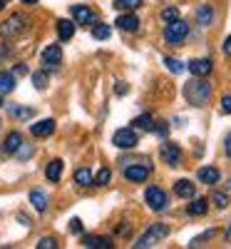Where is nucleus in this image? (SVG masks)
Listing matches in <instances>:
<instances>
[{"label": "nucleus", "mask_w": 231, "mask_h": 249, "mask_svg": "<svg viewBox=\"0 0 231 249\" xmlns=\"http://www.w3.org/2000/svg\"><path fill=\"white\" fill-rule=\"evenodd\" d=\"M209 97H212V85H209L204 77H194L184 85V100L189 102V105L204 107L209 102Z\"/></svg>", "instance_id": "f257e3e1"}, {"label": "nucleus", "mask_w": 231, "mask_h": 249, "mask_svg": "<svg viewBox=\"0 0 231 249\" xmlns=\"http://www.w3.org/2000/svg\"><path fill=\"white\" fill-rule=\"evenodd\" d=\"M186 35H189V25L184 23L182 18L172 20V23H166V28H164V40L169 45H182L184 40H186Z\"/></svg>", "instance_id": "f03ea898"}, {"label": "nucleus", "mask_w": 231, "mask_h": 249, "mask_svg": "<svg viewBox=\"0 0 231 249\" xmlns=\"http://www.w3.org/2000/svg\"><path fill=\"white\" fill-rule=\"evenodd\" d=\"M166 234H169V227H166V224H152L149 227V230H147L139 239H137V249H147V247H154L157 242H162Z\"/></svg>", "instance_id": "7ed1b4c3"}, {"label": "nucleus", "mask_w": 231, "mask_h": 249, "mask_svg": "<svg viewBox=\"0 0 231 249\" xmlns=\"http://www.w3.org/2000/svg\"><path fill=\"white\" fill-rule=\"evenodd\" d=\"M144 199H147V204H149V210H154V212H164L166 207H169L166 192H164V190H159V187H147Z\"/></svg>", "instance_id": "20e7f679"}, {"label": "nucleus", "mask_w": 231, "mask_h": 249, "mask_svg": "<svg viewBox=\"0 0 231 249\" xmlns=\"http://www.w3.org/2000/svg\"><path fill=\"white\" fill-rule=\"evenodd\" d=\"M28 30V18L25 15H13L8 18L3 28H0V33H3V37H15V35H23Z\"/></svg>", "instance_id": "39448f33"}, {"label": "nucleus", "mask_w": 231, "mask_h": 249, "mask_svg": "<svg viewBox=\"0 0 231 249\" xmlns=\"http://www.w3.org/2000/svg\"><path fill=\"white\" fill-rule=\"evenodd\" d=\"M137 142H139V137L132 127H122L112 135V144L119 150H132V147H137Z\"/></svg>", "instance_id": "423d86ee"}, {"label": "nucleus", "mask_w": 231, "mask_h": 249, "mask_svg": "<svg viewBox=\"0 0 231 249\" xmlns=\"http://www.w3.org/2000/svg\"><path fill=\"white\" fill-rule=\"evenodd\" d=\"M60 60H62V50H60V45H48L45 50H43V55H40V62H43V70H55L57 65H60Z\"/></svg>", "instance_id": "0eeeda50"}, {"label": "nucleus", "mask_w": 231, "mask_h": 249, "mask_svg": "<svg viewBox=\"0 0 231 249\" xmlns=\"http://www.w3.org/2000/svg\"><path fill=\"white\" fill-rule=\"evenodd\" d=\"M164 164H169V167H179V162H182V150H179V144L174 142H164L162 144V150H159Z\"/></svg>", "instance_id": "6e6552de"}, {"label": "nucleus", "mask_w": 231, "mask_h": 249, "mask_svg": "<svg viewBox=\"0 0 231 249\" xmlns=\"http://www.w3.org/2000/svg\"><path fill=\"white\" fill-rule=\"evenodd\" d=\"M149 172H152V167L149 164H127L124 167V177H127L130 182H147V177H149Z\"/></svg>", "instance_id": "1a4fd4ad"}, {"label": "nucleus", "mask_w": 231, "mask_h": 249, "mask_svg": "<svg viewBox=\"0 0 231 249\" xmlns=\"http://www.w3.org/2000/svg\"><path fill=\"white\" fill-rule=\"evenodd\" d=\"M72 18H75V23L77 25H92L95 20H97V15L87 8V5H72Z\"/></svg>", "instance_id": "9d476101"}, {"label": "nucleus", "mask_w": 231, "mask_h": 249, "mask_svg": "<svg viewBox=\"0 0 231 249\" xmlns=\"http://www.w3.org/2000/svg\"><path fill=\"white\" fill-rule=\"evenodd\" d=\"M189 72H192L194 77H206V75H212V60H206V57H197V60H192L189 62Z\"/></svg>", "instance_id": "9b49d317"}, {"label": "nucleus", "mask_w": 231, "mask_h": 249, "mask_svg": "<svg viewBox=\"0 0 231 249\" xmlns=\"http://www.w3.org/2000/svg\"><path fill=\"white\" fill-rule=\"evenodd\" d=\"M33 137H50L55 132V120H40L35 124H30Z\"/></svg>", "instance_id": "f8f14e48"}, {"label": "nucleus", "mask_w": 231, "mask_h": 249, "mask_svg": "<svg viewBox=\"0 0 231 249\" xmlns=\"http://www.w3.org/2000/svg\"><path fill=\"white\" fill-rule=\"evenodd\" d=\"M115 25H117L119 30H124V33H134V30H139V18H137V15H132V13L119 15Z\"/></svg>", "instance_id": "ddd939ff"}, {"label": "nucleus", "mask_w": 231, "mask_h": 249, "mask_svg": "<svg viewBox=\"0 0 231 249\" xmlns=\"http://www.w3.org/2000/svg\"><path fill=\"white\" fill-rule=\"evenodd\" d=\"M174 192H177V197H182V199H194L197 187L189 182V179H177V182H174Z\"/></svg>", "instance_id": "4468645a"}, {"label": "nucleus", "mask_w": 231, "mask_h": 249, "mask_svg": "<svg viewBox=\"0 0 231 249\" xmlns=\"http://www.w3.org/2000/svg\"><path fill=\"white\" fill-rule=\"evenodd\" d=\"M197 177H199L201 184H216V182L221 179V172H219L216 167H201V170L197 172Z\"/></svg>", "instance_id": "2eb2a0df"}, {"label": "nucleus", "mask_w": 231, "mask_h": 249, "mask_svg": "<svg viewBox=\"0 0 231 249\" xmlns=\"http://www.w3.org/2000/svg\"><path fill=\"white\" fill-rule=\"evenodd\" d=\"M30 204L35 207L40 214H43V212L48 210V195H45L43 190H33V192H30Z\"/></svg>", "instance_id": "dca6fc26"}, {"label": "nucleus", "mask_w": 231, "mask_h": 249, "mask_svg": "<svg viewBox=\"0 0 231 249\" xmlns=\"http://www.w3.org/2000/svg\"><path fill=\"white\" fill-rule=\"evenodd\" d=\"M75 184L77 187H95V175L87 170V167H80L75 172Z\"/></svg>", "instance_id": "f3484780"}, {"label": "nucleus", "mask_w": 231, "mask_h": 249, "mask_svg": "<svg viewBox=\"0 0 231 249\" xmlns=\"http://www.w3.org/2000/svg\"><path fill=\"white\" fill-rule=\"evenodd\" d=\"M20 144H23V135H20V132H10V135L5 137L3 150H5L8 155H15V152L20 150Z\"/></svg>", "instance_id": "a211bd4d"}, {"label": "nucleus", "mask_w": 231, "mask_h": 249, "mask_svg": "<svg viewBox=\"0 0 231 249\" xmlns=\"http://www.w3.org/2000/svg\"><path fill=\"white\" fill-rule=\"evenodd\" d=\"M186 212L192 214V217H204V214L209 212V202H206L204 197H199V199H194L192 204L186 207Z\"/></svg>", "instance_id": "6ab92c4d"}, {"label": "nucleus", "mask_w": 231, "mask_h": 249, "mask_svg": "<svg viewBox=\"0 0 231 249\" xmlns=\"http://www.w3.org/2000/svg\"><path fill=\"white\" fill-rule=\"evenodd\" d=\"M62 160H52L50 164H48V170H45V177L50 179V182H60V177H62Z\"/></svg>", "instance_id": "aec40b11"}, {"label": "nucleus", "mask_w": 231, "mask_h": 249, "mask_svg": "<svg viewBox=\"0 0 231 249\" xmlns=\"http://www.w3.org/2000/svg\"><path fill=\"white\" fill-rule=\"evenodd\" d=\"M15 90V75L13 72H0V95H10Z\"/></svg>", "instance_id": "412c9836"}, {"label": "nucleus", "mask_w": 231, "mask_h": 249, "mask_svg": "<svg viewBox=\"0 0 231 249\" xmlns=\"http://www.w3.org/2000/svg\"><path fill=\"white\" fill-rule=\"evenodd\" d=\"M57 35H60V40H70L75 35V23L72 20H57Z\"/></svg>", "instance_id": "4be33fe9"}, {"label": "nucleus", "mask_w": 231, "mask_h": 249, "mask_svg": "<svg viewBox=\"0 0 231 249\" xmlns=\"http://www.w3.org/2000/svg\"><path fill=\"white\" fill-rule=\"evenodd\" d=\"M212 20H214V10L209 8V5H201V8H197V23L199 25H212Z\"/></svg>", "instance_id": "5701e85b"}, {"label": "nucleus", "mask_w": 231, "mask_h": 249, "mask_svg": "<svg viewBox=\"0 0 231 249\" xmlns=\"http://www.w3.org/2000/svg\"><path fill=\"white\" fill-rule=\"evenodd\" d=\"M82 244H85V247H97V249H107V247H112V242L110 239H104V237H85V239H82Z\"/></svg>", "instance_id": "b1692460"}, {"label": "nucleus", "mask_w": 231, "mask_h": 249, "mask_svg": "<svg viewBox=\"0 0 231 249\" xmlns=\"http://www.w3.org/2000/svg\"><path fill=\"white\" fill-rule=\"evenodd\" d=\"M134 124L139 130H144V132H154V120H152V115H139L137 120H134Z\"/></svg>", "instance_id": "393cba45"}, {"label": "nucleus", "mask_w": 231, "mask_h": 249, "mask_svg": "<svg viewBox=\"0 0 231 249\" xmlns=\"http://www.w3.org/2000/svg\"><path fill=\"white\" fill-rule=\"evenodd\" d=\"M10 115H13L15 120H30V117L35 115V110H33V107H10Z\"/></svg>", "instance_id": "a878e982"}, {"label": "nucleus", "mask_w": 231, "mask_h": 249, "mask_svg": "<svg viewBox=\"0 0 231 249\" xmlns=\"http://www.w3.org/2000/svg\"><path fill=\"white\" fill-rule=\"evenodd\" d=\"M33 85H35L37 90H45V88H48V70L35 72V75H33Z\"/></svg>", "instance_id": "bb28decb"}, {"label": "nucleus", "mask_w": 231, "mask_h": 249, "mask_svg": "<svg viewBox=\"0 0 231 249\" xmlns=\"http://www.w3.org/2000/svg\"><path fill=\"white\" fill-rule=\"evenodd\" d=\"M110 179H112V172L107 170V167H102L97 175H95V184L97 187H104V184H110Z\"/></svg>", "instance_id": "cd10ccee"}, {"label": "nucleus", "mask_w": 231, "mask_h": 249, "mask_svg": "<svg viewBox=\"0 0 231 249\" xmlns=\"http://www.w3.org/2000/svg\"><path fill=\"white\" fill-rule=\"evenodd\" d=\"M164 65L169 68V72H174V75L184 72V62H179V60H174V57H164Z\"/></svg>", "instance_id": "c85d7f7f"}, {"label": "nucleus", "mask_w": 231, "mask_h": 249, "mask_svg": "<svg viewBox=\"0 0 231 249\" xmlns=\"http://www.w3.org/2000/svg\"><path fill=\"white\" fill-rule=\"evenodd\" d=\"M139 5H142V0H117V3H115L117 10H134Z\"/></svg>", "instance_id": "c756f323"}, {"label": "nucleus", "mask_w": 231, "mask_h": 249, "mask_svg": "<svg viewBox=\"0 0 231 249\" xmlns=\"http://www.w3.org/2000/svg\"><path fill=\"white\" fill-rule=\"evenodd\" d=\"M110 25H97L95 30H92V35H95V40H107L110 37Z\"/></svg>", "instance_id": "7c9ffc66"}, {"label": "nucleus", "mask_w": 231, "mask_h": 249, "mask_svg": "<svg viewBox=\"0 0 231 249\" xmlns=\"http://www.w3.org/2000/svg\"><path fill=\"white\" fill-rule=\"evenodd\" d=\"M177 18H179L177 8H164L162 10V20H164V23H172V20H177Z\"/></svg>", "instance_id": "2f4dec72"}, {"label": "nucleus", "mask_w": 231, "mask_h": 249, "mask_svg": "<svg viewBox=\"0 0 231 249\" xmlns=\"http://www.w3.org/2000/svg\"><path fill=\"white\" fill-rule=\"evenodd\" d=\"M214 204H216V207H221V210H224V207H229V195L216 192V195H214Z\"/></svg>", "instance_id": "473e14b6"}, {"label": "nucleus", "mask_w": 231, "mask_h": 249, "mask_svg": "<svg viewBox=\"0 0 231 249\" xmlns=\"http://www.w3.org/2000/svg\"><path fill=\"white\" fill-rule=\"evenodd\" d=\"M55 247H57V242L52 237H45V239L37 242V249H55Z\"/></svg>", "instance_id": "72a5a7b5"}, {"label": "nucleus", "mask_w": 231, "mask_h": 249, "mask_svg": "<svg viewBox=\"0 0 231 249\" xmlns=\"http://www.w3.org/2000/svg\"><path fill=\"white\" fill-rule=\"evenodd\" d=\"M82 230H85V227H82L80 219H72V222H70V232H72V234H82Z\"/></svg>", "instance_id": "f704fd0d"}, {"label": "nucleus", "mask_w": 231, "mask_h": 249, "mask_svg": "<svg viewBox=\"0 0 231 249\" xmlns=\"http://www.w3.org/2000/svg\"><path fill=\"white\" fill-rule=\"evenodd\" d=\"M221 112H224V115H231V95H226V97L221 100Z\"/></svg>", "instance_id": "c9c22d12"}, {"label": "nucleus", "mask_w": 231, "mask_h": 249, "mask_svg": "<svg viewBox=\"0 0 231 249\" xmlns=\"http://www.w3.org/2000/svg\"><path fill=\"white\" fill-rule=\"evenodd\" d=\"M30 152H33V150H30V147H25V144H20V150H17V152H15V155H17V157H20V160H28V157H30Z\"/></svg>", "instance_id": "e433bc0d"}, {"label": "nucleus", "mask_w": 231, "mask_h": 249, "mask_svg": "<svg viewBox=\"0 0 231 249\" xmlns=\"http://www.w3.org/2000/svg\"><path fill=\"white\" fill-rule=\"evenodd\" d=\"M224 55H226V57H231V35L224 40Z\"/></svg>", "instance_id": "4c0bfd02"}, {"label": "nucleus", "mask_w": 231, "mask_h": 249, "mask_svg": "<svg viewBox=\"0 0 231 249\" xmlns=\"http://www.w3.org/2000/svg\"><path fill=\"white\" fill-rule=\"evenodd\" d=\"M127 90H130V88L124 85V82H119V85L115 88V92H117V95H127Z\"/></svg>", "instance_id": "58836bf2"}, {"label": "nucleus", "mask_w": 231, "mask_h": 249, "mask_svg": "<svg viewBox=\"0 0 231 249\" xmlns=\"http://www.w3.org/2000/svg\"><path fill=\"white\" fill-rule=\"evenodd\" d=\"M224 147H226V155H229V160H231V135L226 137V142H224Z\"/></svg>", "instance_id": "ea45409f"}, {"label": "nucleus", "mask_w": 231, "mask_h": 249, "mask_svg": "<svg viewBox=\"0 0 231 249\" xmlns=\"http://www.w3.org/2000/svg\"><path fill=\"white\" fill-rule=\"evenodd\" d=\"M13 75H25V65H17V68L13 70Z\"/></svg>", "instance_id": "a19ab883"}, {"label": "nucleus", "mask_w": 231, "mask_h": 249, "mask_svg": "<svg viewBox=\"0 0 231 249\" xmlns=\"http://www.w3.org/2000/svg\"><path fill=\"white\" fill-rule=\"evenodd\" d=\"M23 3H25V5H35V3H37V0H23Z\"/></svg>", "instance_id": "79ce46f5"}, {"label": "nucleus", "mask_w": 231, "mask_h": 249, "mask_svg": "<svg viewBox=\"0 0 231 249\" xmlns=\"http://www.w3.org/2000/svg\"><path fill=\"white\" fill-rule=\"evenodd\" d=\"M5 3H8V0H0V10H3V8H5Z\"/></svg>", "instance_id": "37998d69"}, {"label": "nucleus", "mask_w": 231, "mask_h": 249, "mask_svg": "<svg viewBox=\"0 0 231 249\" xmlns=\"http://www.w3.org/2000/svg\"><path fill=\"white\" fill-rule=\"evenodd\" d=\"M226 239H231V227H229V232H226Z\"/></svg>", "instance_id": "c03bdc74"}, {"label": "nucleus", "mask_w": 231, "mask_h": 249, "mask_svg": "<svg viewBox=\"0 0 231 249\" xmlns=\"http://www.w3.org/2000/svg\"><path fill=\"white\" fill-rule=\"evenodd\" d=\"M0 107H3V100H0Z\"/></svg>", "instance_id": "a18cd8bd"}]
</instances>
